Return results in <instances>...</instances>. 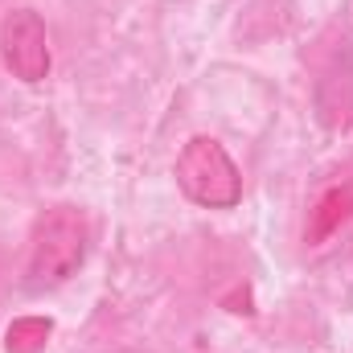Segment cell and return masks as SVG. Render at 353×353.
Listing matches in <instances>:
<instances>
[{
	"mask_svg": "<svg viewBox=\"0 0 353 353\" xmlns=\"http://www.w3.org/2000/svg\"><path fill=\"white\" fill-rule=\"evenodd\" d=\"M90 226L79 205H50L29 239V288H58L87 263Z\"/></svg>",
	"mask_w": 353,
	"mask_h": 353,
	"instance_id": "cell-1",
	"label": "cell"
},
{
	"mask_svg": "<svg viewBox=\"0 0 353 353\" xmlns=\"http://www.w3.org/2000/svg\"><path fill=\"white\" fill-rule=\"evenodd\" d=\"M176 185L205 210H234L243 201V173L214 136H193L176 157Z\"/></svg>",
	"mask_w": 353,
	"mask_h": 353,
	"instance_id": "cell-2",
	"label": "cell"
},
{
	"mask_svg": "<svg viewBox=\"0 0 353 353\" xmlns=\"http://www.w3.org/2000/svg\"><path fill=\"white\" fill-rule=\"evenodd\" d=\"M0 58L8 74L25 87H37L50 79V37H46L41 12L12 8L0 17Z\"/></svg>",
	"mask_w": 353,
	"mask_h": 353,
	"instance_id": "cell-3",
	"label": "cell"
},
{
	"mask_svg": "<svg viewBox=\"0 0 353 353\" xmlns=\"http://www.w3.org/2000/svg\"><path fill=\"white\" fill-rule=\"evenodd\" d=\"M316 111L329 128H350L353 123V50L341 41V54L325 66L316 79Z\"/></svg>",
	"mask_w": 353,
	"mask_h": 353,
	"instance_id": "cell-4",
	"label": "cell"
},
{
	"mask_svg": "<svg viewBox=\"0 0 353 353\" xmlns=\"http://www.w3.org/2000/svg\"><path fill=\"white\" fill-rule=\"evenodd\" d=\"M50 333H54V325H50L46 316H21V321L8 325L4 350L8 353H37L46 341H50Z\"/></svg>",
	"mask_w": 353,
	"mask_h": 353,
	"instance_id": "cell-5",
	"label": "cell"
},
{
	"mask_svg": "<svg viewBox=\"0 0 353 353\" xmlns=\"http://www.w3.org/2000/svg\"><path fill=\"white\" fill-rule=\"evenodd\" d=\"M350 210H353V189H333V193H325V197H321V205L312 210V226H308V239L316 243V239L333 234L337 218H345Z\"/></svg>",
	"mask_w": 353,
	"mask_h": 353,
	"instance_id": "cell-6",
	"label": "cell"
}]
</instances>
